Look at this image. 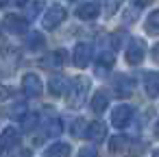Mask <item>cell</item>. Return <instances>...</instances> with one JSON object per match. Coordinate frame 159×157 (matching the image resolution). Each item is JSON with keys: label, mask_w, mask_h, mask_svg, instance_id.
Instances as JSON below:
<instances>
[{"label": "cell", "mask_w": 159, "mask_h": 157, "mask_svg": "<svg viewBox=\"0 0 159 157\" xmlns=\"http://www.w3.org/2000/svg\"><path fill=\"white\" fill-rule=\"evenodd\" d=\"M152 59L159 63V44H155V46H152Z\"/></svg>", "instance_id": "cell-28"}, {"label": "cell", "mask_w": 159, "mask_h": 157, "mask_svg": "<svg viewBox=\"0 0 159 157\" xmlns=\"http://www.w3.org/2000/svg\"><path fill=\"white\" fill-rule=\"evenodd\" d=\"M26 24H29V20L26 18H18V16H7L5 22H2V26L9 33H13V35H24L26 33Z\"/></svg>", "instance_id": "cell-7"}, {"label": "cell", "mask_w": 159, "mask_h": 157, "mask_svg": "<svg viewBox=\"0 0 159 157\" xmlns=\"http://www.w3.org/2000/svg\"><path fill=\"white\" fill-rule=\"evenodd\" d=\"M59 133H61V120H50V122L46 124V135L57 137Z\"/></svg>", "instance_id": "cell-22"}, {"label": "cell", "mask_w": 159, "mask_h": 157, "mask_svg": "<svg viewBox=\"0 0 159 157\" xmlns=\"http://www.w3.org/2000/svg\"><path fill=\"white\" fill-rule=\"evenodd\" d=\"M133 2L137 5V7H146V5H150L152 0H133Z\"/></svg>", "instance_id": "cell-29"}, {"label": "cell", "mask_w": 159, "mask_h": 157, "mask_svg": "<svg viewBox=\"0 0 159 157\" xmlns=\"http://www.w3.org/2000/svg\"><path fill=\"white\" fill-rule=\"evenodd\" d=\"M85 124H87V122H85L83 118L74 120V122H72V135H76V137L83 135V133H85Z\"/></svg>", "instance_id": "cell-24"}, {"label": "cell", "mask_w": 159, "mask_h": 157, "mask_svg": "<svg viewBox=\"0 0 159 157\" xmlns=\"http://www.w3.org/2000/svg\"><path fill=\"white\" fill-rule=\"evenodd\" d=\"M63 20H66V9H63L61 5H52V7L44 13V18H42V26H44L46 31H52V29H57Z\"/></svg>", "instance_id": "cell-3"}, {"label": "cell", "mask_w": 159, "mask_h": 157, "mask_svg": "<svg viewBox=\"0 0 159 157\" xmlns=\"http://www.w3.org/2000/svg\"><path fill=\"white\" fill-rule=\"evenodd\" d=\"M9 96H11V90L5 87V85H0V100H5V98H9Z\"/></svg>", "instance_id": "cell-27"}, {"label": "cell", "mask_w": 159, "mask_h": 157, "mask_svg": "<svg viewBox=\"0 0 159 157\" xmlns=\"http://www.w3.org/2000/svg\"><path fill=\"white\" fill-rule=\"evenodd\" d=\"M144 92L150 98H157L159 96V72H148L144 76Z\"/></svg>", "instance_id": "cell-11"}, {"label": "cell", "mask_w": 159, "mask_h": 157, "mask_svg": "<svg viewBox=\"0 0 159 157\" xmlns=\"http://www.w3.org/2000/svg\"><path fill=\"white\" fill-rule=\"evenodd\" d=\"M22 90H24V94L31 96V98L39 96V94H42V81H39V76H37V74H24V79H22Z\"/></svg>", "instance_id": "cell-8"}, {"label": "cell", "mask_w": 159, "mask_h": 157, "mask_svg": "<svg viewBox=\"0 0 159 157\" xmlns=\"http://www.w3.org/2000/svg\"><path fill=\"white\" fill-rule=\"evenodd\" d=\"M7 2H9V0H0V7H5Z\"/></svg>", "instance_id": "cell-32"}, {"label": "cell", "mask_w": 159, "mask_h": 157, "mask_svg": "<svg viewBox=\"0 0 159 157\" xmlns=\"http://www.w3.org/2000/svg\"><path fill=\"white\" fill-rule=\"evenodd\" d=\"M109 148L111 150H116V153H126V155H135V153H139L142 150V146L139 144H133L131 140H126V137H111V142H109Z\"/></svg>", "instance_id": "cell-5"}, {"label": "cell", "mask_w": 159, "mask_h": 157, "mask_svg": "<svg viewBox=\"0 0 159 157\" xmlns=\"http://www.w3.org/2000/svg\"><path fill=\"white\" fill-rule=\"evenodd\" d=\"M66 63V50H55V53H50L44 61H42V66H46V68H50V70H57V68H61Z\"/></svg>", "instance_id": "cell-13"}, {"label": "cell", "mask_w": 159, "mask_h": 157, "mask_svg": "<svg viewBox=\"0 0 159 157\" xmlns=\"http://www.w3.org/2000/svg\"><path fill=\"white\" fill-rule=\"evenodd\" d=\"M96 66H98V74H105V70L113 66V53H111V50L100 53V55H98V63H96Z\"/></svg>", "instance_id": "cell-19"}, {"label": "cell", "mask_w": 159, "mask_h": 157, "mask_svg": "<svg viewBox=\"0 0 159 157\" xmlns=\"http://www.w3.org/2000/svg\"><path fill=\"white\" fill-rule=\"evenodd\" d=\"M144 57H146V44L142 39H131L126 46V61L131 66H137V63H142Z\"/></svg>", "instance_id": "cell-4"}, {"label": "cell", "mask_w": 159, "mask_h": 157, "mask_svg": "<svg viewBox=\"0 0 159 157\" xmlns=\"http://www.w3.org/2000/svg\"><path fill=\"white\" fill-rule=\"evenodd\" d=\"M37 120H39L37 113H29L26 118H22V129H24V131H33V129L37 127Z\"/></svg>", "instance_id": "cell-21"}, {"label": "cell", "mask_w": 159, "mask_h": 157, "mask_svg": "<svg viewBox=\"0 0 159 157\" xmlns=\"http://www.w3.org/2000/svg\"><path fill=\"white\" fill-rule=\"evenodd\" d=\"M131 116H133L131 105H118V107H113V109H111V124H113V127H118V129H122V127H126V124H129Z\"/></svg>", "instance_id": "cell-6"}, {"label": "cell", "mask_w": 159, "mask_h": 157, "mask_svg": "<svg viewBox=\"0 0 159 157\" xmlns=\"http://www.w3.org/2000/svg\"><path fill=\"white\" fill-rule=\"evenodd\" d=\"M68 85H70V83H68L63 76H52L50 83H48V90H50L52 96H63V94L68 92Z\"/></svg>", "instance_id": "cell-15"}, {"label": "cell", "mask_w": 159, "mask_h": 157, "mask_svg": "<svg viewBox=\"0 0 159 157\" xmlns=\"http://www.w3.org/2000/svg\"><path fill=\"white\" fill-rule=\"evenodd\" d=\"M20 144V135L13 127H7L2 131V135H0V157H9L11 150Z\"/></svg>", "instance_id": "cell-2"}, {"label": "cell", "mask_w": 159, "mask_h": 157, "mask_svg": "<svg viewBox=\"0 0 159 157\" xmlns=\"http://www.w3.org/2000/svg\"><path fill=\"white\" fill-rule=\"evenodd\" d=\"M144 31H146V33H150V35H159V9H157V11H152V13L146 18Z\"/></svg>", "instance_id": "cell-18"}, {"label": "cell", "mask_w": 159, "mask_h": 157, "mask_svg": "<svg viewBox=\"0 0 159 157\" xmlns=\"http://www.w3.org/2000/svg\"><path fill=\"white\" fill-rule=\"evenodd\" d=\"M155 135L159 137V120H157V124H155Z\"/></svg>", "instance_id": "cell-31"}, {"label": "cell", "mask_w": 159, "mask_h": 157, "mask_svg": "<svg viewBox=\"0 0 159 157\" xmlns=\"http://www.w3.org/2000/svg\"><path fill=\"white\" fill-rule=\"evenodd\" d=\"M107 105H109L107 94H105V92H96L94 98H92V109H94L96 113H102V111L107 109Z\"/></svg>", "instance_id": "cell-17"}, {"label": "cell", "mask_w": 159, "mask_h": 157, "mask_svg": "<svg viewBox=\"0 0 159 157\" xmlns=\"http://www.w3.org/2000/svg\"><path fill=\"white\" fill-rule=\"evenodd\" d=\"M152 157H159V150H155V153H152Z\"/></svg>", "instance_id": "cell-33"}, {"label": "cell", "mask_w": 159, "mask_h": 157, "mask_svg": "<svg viewBox=\"0 0 159 157\" xmlns=\"http://www.w3.org/2000/svg\"><path fill=\"white\" fill-rule=\"evenodd\" d=\"M9 2H11V5H18V7H24L29 0H9Z\"/></svg>", "instance_id": "cell-30"}, {"label": "cell", "mask_w": 159, "mask_h": 157, "mask_svg": "<svg viewBox=\"0 0 159 157\" xmlns=\"http://www.w3.org/2000/svg\"><path fill=\"white\" fill-rule=\"evenodd\" d=\"M113 87H116V94L118 96H129L131 90H133V81L129 76H118L116 83H113Z\"/></svg>", "instance_id": "cell-16"}, {"label": "cell", "mask_w": 159, "mask_h": 157, "mask_svg": "<svg viewBox=\"0 0 159 157\" xmlns=\"http://www.w3.org/2000/svg\"><path fill=\"white\" fill-rule=\"evenodd\" d=\"M87 140H94V142H102L105 137H107V127L102 124V122H89L87 124V129H85V133H83Z\"/></svg>", "instance_id": "cell-10"}, {"label": "cell", "mask_w": 159, "mask_h": 157, "mask_svg": "<svg viewBox=\"0 0 159 157\" xmlns=\"http://www.w3.org/2000/svg\"><path fill=\"white\" fill-rule=\"evenodd\" d=\"M44 157H70V144L66 142H55L44 150Z\"/></svg>", "instance_id": "cell-14"}, {"label": "cell", "mask_w": 159, "mask_h": 157, "mask_svg": "<svg viewBox=\"0 0 159 157\" xmlns=\"http://www.w3.org/2000/svg\"><path fill=\"white\" fill-rule=\"evenodd\" d=\"M70 85L72 87H68V92H66L68 94V103H70V107H81L85 96H87V92H89V81L85 76H76Z\"/></svg>", "instance_id": "cell-1"}, {"label": "cell", "mask_w": 159, "mask_h": 157, "mask_svg": "<svg viewBox=\"0 0 159 157\" xmlns=\"http://www.w3.org/2000/svg\"><path fill=\"white\" fill-rule=\"evenodd\" d=\"M89 61H92V46L89 44H76V48H74V66L85 68Z\"/></svg>", "instance_id": "cell-9"}, {"label": "cell", "mask_w": 159, "mask_h": 157, "mask_svg": "<svg viewBox=\"0 0 159 157\" xmlns=\"http://www.w3.org/2000/svg\"><path fill=\"white\" fill-rule=\"evenodd\" d=\"M98 13H100V5L98 2H85V5H81L76 9V16L81 20H94V18H98Z\"/></svg>", "instance_id": "cell-12"}, {"label": "cell", "mask_w": 159, "mask_h": 157, "mask_svg": "<svg viewBox=\"0 0 159 157\" xmlns=\"http://www.w3.org/2000/svg\"><path fill=\"white\" fill-rule=\"evenodd\" d=\"M26 46H29L31 50H39V48L44 46L42 33H29V35H26Z\"/></svg>", "instance_id": "cell-20"}, {"label": "cell", "mask_w": 159, "mask_h": 157, "mask_svg": "<svg viewBox=\"0 0 159 157\" xmlns=\"http://www.w3.org/2000/svg\"><path fill=\"white\" fill-rule=\"evenodd\" d=\"M24 111H26V105H24V103H18V105L9 111V116H13V118H16V116H22Z\"/></svg>", "instance_id": "cell-26"}, {"label": "cell", "mask_w": 159, "mask_h": 157, "mask_svg": "<svg viewBox=\"0 0 159 157\" xmlns=\"http://www.w3.org/2000/svg\"><path fill=\"white\" fill-rule=\"evenodd\" d=\"M42 11V0H35V2H31L29 5V9H26V20H33V18H37V13Z\"/></svg>", "instance_id": "cell-23"}, {"label": "cell", "mask_w": 159, "mask_h": 157, "mask_svg": "<svg viewBox=\"0 0 159 157\" xmlns=\"http://www.w3.org/2000/svg\"><path fill=\"white\" fill-rule=\"evenodd\" d=\"M76 157H98L96 146H83V148L79 150V155H76Z\"/></svg>", "instance_id": "cell-25"}]
</instances>
